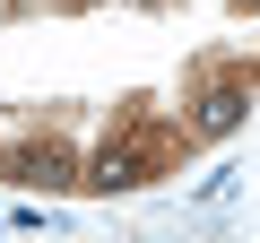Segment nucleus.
I'll return each mask as SVG.
<instances>
[{"mask_svg": "<svg viewBox=\"0 0 260 243\" xmlns=\"http://www.w3.org/2000/svg\"><path fill=\"white\" fill-rule=\"evenodd\" d=\"M234 113H243V87H208V104H200V131H225Z\"/></svg>", "mask_w": 260, "mask_h": 243, "instance_id": "nucleus-1", "label": "nucleus"}]
</instances>
